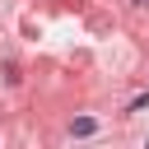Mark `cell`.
I'll list each match as a JSON object with an SVG mask.
<instances>
[{
	"label": "cell",
	"instance_id": "1",
	"mask_svg": "<svg viewBox=\"0 0 149 149\" xmlns=\"http://www.w3.org/2000/svg\"><path fill=\"white\" fill-rule=\"evenodd\" d=\"M70 130H74V135H93V130H98V126H93V121H88V116H79V121H74V126H70Z\"/></svg>",
	"mask_w": 149,
	"mask_h": 149
},
{
	"label": "cell",
	"instance_id": "2",
	"mask_svg": "<svg viewBox=\"0 0 149 149\" xmlns=\"http://www.w3.org/2000/svg\"><path fill=\"white\" fill-rule=\"evenodd\" d=\"M135 5H149V0H135Z\"/></svg>",
	"mask_w": 149,
	"mask_h": 149
},
{
	"label": "cell",
	"instance_id": "3",
	"mask_svg": "<svg viewBox=\"0 0 149 149\" xmlns=\"http://www.w3.org/2000/svg\"><path fill=\"white\" fill-rule=\"evenodd\" d=\"M144 149H149V144H144Z\"/></svg>",
	"mask_w": 149,
	"mask_h": 149
}]
</instances>
